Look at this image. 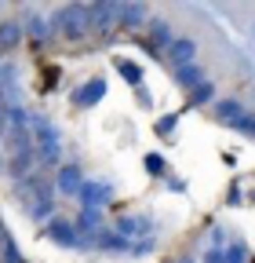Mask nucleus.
<instances>
[{"mask_svg": "<svg viewBox=\"0 0 255 263\" xmlns=\"http://www.w3.org/2000/svg\"><path fill=\"white\" fill-rule=\"evenodd\" d=\"M51 29H58L62 37H70V41H80L84 33L91 29V22H88V8H84V4H70V8L55 11V15H51Z\"/></svg>", "mask_w": 255, "mask_h": 263, "instance_id": "obj_1", "label": "nucleus"}, {"mask_svg": "<svg viewBox=\"0 0 255 263\" xmlns=\"http://www.w3.org/2000/svg\"><path fill=\"white\" fill-rule=\"evenodd\" d=\"M29 132H33V139H37L40 157H44V161H58L62 143H58V132L51 128V121H48V117H33V121H29Z\"/></svg>", "mask_w": 255, "mask_h": 263, "instance_id": "obj_2", "label": "nucleus"}, {"mask_svg": "<svg viewBox=\"0 0 255 263\" xmlns=\"http://www.w3.org/2000/svg\"><path fill=\"white\" fill-rule=\"evenodd\" d=\"M77 194H80L84 209H99L102 201H110V197H113V183H110V179H84Z\"/></svg>", "mask_w": 255, "mask_h": 263, "instance_id": "obj_3", "label": "nucleus"}, {"mask_svg": "<svg viewBox=\"0 0 255 263\" xmlns=\"http://www.w3.org/2000/svg\"><path fill=\"white\" fill-rule=\"evenodd\" d=\"M117 15H120V4H91V8H88L91 29H110V26H117Z\"/></svg>", "mask_w": 255, "mask_h": 263, "instance_id": "obj_4", "label": "nucleus"}, {"mask_svg": "<svg viewBox=\"0 0 255 263\" xmlns=\"http://www.w3.org/2000/svg\"><path fill=\"white\" fill-rule=\"evenodd\" d=\"M102 95H106V81L95 77V81H88V84H80V88L73 91V103H77V106H95Z\"/></svg>", "mask_w": 255, "mask_h": 263, "instance_id": "obj_5", "label": "nucleus"}, {"mask_svg": "<svg viewBox=\"0 0 255 263\" xmlns=\"http://www.w3.org/2000/svg\"><path fill=\"white\" fill-rule=\"evenodd\" d=\"M194 55H197V44H194V41H186V37H175V41L168 44V59H172L175 66L194 62Z\"/></svg>", "mask_w": 255, "mask_h": 263, "instance_id": "obj_6", "label": "nucleus"}, {"mask_svg": "<svg viewBox=\"0 0 255 263\" xmlns=\"http://www.w3.org/2000/svg\"><path fill=\"white\" fill-rule=\"evenodd\" d=\"M80 183H84V176H80L77 164H62V172H58V190H62V194H77Z\"/></svg>", "mask_w": 255, "mask_h": 263, "instance_id": "obj_7", "label": "nucleus"}, {"mask_svg": "<svg viewBox=\"0 0 255 263\" xmlns=\"http://www.w3.org/2000/svg\"><path fill=\"white\" fill-rule=\"evenodd\" d=\"M175 81H179L182 88H197V84H201V62H186V66H179V70H175Z\"/></svg>", "mask_w": 255, "mask_h": 263, "instance_id": "obj_8", "label": "nucleus"}, {"mask_svg": "<svg viewBox=\"0 0 255 263\" xmlns=\"http://www.w3.org/2000/svg\"><path fill=\"white\" fill-rule=\"evenodd\" d=\"M117 22H124V26H142V22H146V8H142V4H120Z\"/></svg>", "mask_w": 255, "mask_h": 263, "instance_id": "obj_9", "label": "nucleus"}, {"mask_svg": "<svg viewBox=\"0 0 255 263\" xmlns=\"http://www.w3.org/2000/svg\"><path fill=\"white\" fill-rule=\"evenodd\" d=\"M18 41H22V26H15V22L0 26V51H11Z\"/></svg>", "mask_w": 255, "mask_h": 263, "instance_id": "obj_10", "label": "nucleus"}, {"mask_svg": "<svg viewBox=\"0 0 255 263\" xmlns=\"http://www.w3.org/2000/svg\"><path fill=\"white\" fill-rule=\"evenodd\" d=\"M117 70H120V77L128 81V84H135V88H142V70L135 62H128V59H117Z\"/></svg>", "mask_w": 255, "mask_h": 263, "instance_id": "obj_11", "label": "nucleus"}, {"mask_svg": "<svg viewBox=\"0 0 255 263\" xmlns=\"http://www.w3.org/2000/svg\"><path fill=\"white\" fill-rule=\"evenodd\" d=\"M215 114H219V117H230V124H233V121H237L244 110H241V103H237V99H222V103L215 106Z\"/></svg>", "mask_w": 255, "mask_h": 263, "instance_id": "obj_12", "label": "nucleus"}, {"mask_svg": "<svg viewBox=\"0 0 255 263\" xmlns=\"http://www.w3.org/2000/svg\"><path fill=\"white\" fill-rule=\"evenodd\" d=\"M51 238H55L58 245H77V241H73V227H70V223H51Z\"/></svg>", "mask_w": 255, "mask_h": 263, "instance_id": "obj_13", "label": "nucleus"}, {"mask_svg": "<svg viewBox=\"0 0 255 263\" xmlns=\"http://www.w3.org/2000/svg\"><path fill=\"white\" fill-rule=\"evenodd\" d=\"M29 164H33V150H15V164H11V172L22 179L26 176V168H29Z\"/></svg>", "mask_w": 255, "mask_h": 263, "instance_id": "obj_14", "label": "nucleus"}, {"mask_svg": "<svg viewBox=\"0 0 255 263\" xmlns=\"http://www.w3.org/2000/svg\"><path fill=\"white\" fill-rule=\"evenodd\" d=\"M211 91H215V88H211L208 81H201L194 91H189V103H194V106H201V103H211Z\"/></svg>", "mask_w": 255, "mask_h": 263, "instance_id": "obj_15", "label": "nucleus"}, {"mask_svg": "<svg viewBox=\"0 0 255 263\" xmlns=\"http://www.w3.org/2000/svg\"><path fill=\"white\" fill-rule=\"evenodd\" d=\"M175 37H172V29H168V22H153V44H172Z\"/></svg>", "mask_w": 255, "mask_h": 263, "instance_id": "obj_16", "label": "nucleus"}, {"mask_svg": "<svg viewBox=\"0 0 255 263\" xmlns=\"http://www.w3.org/2000/svg\"><path fill=\"white\" fill-rule=\"evenodd\" d=\"M77 223H80V230H91V227H99V209H84Z\"/></svg>", "mask_w": 255, "mask_h": 263, "instance_id": "obj_17", "label": "nucleus"}, {"mask_svg": "<svg viewBox=\"0 0 255 263\" xmlns=\"http://www.w3.org/2000/svg\"><path fill=\"white\" fill-rule=\"evenodd\" d=\"M29 29H33V37H37V41H48V26H44L40 18H29Z\"/></svg>", "mask_w": 255, "mask_h": 263, "instance_id": "obj_18", "label": "nucleus"}, {"mask_svg": "<svg viewBox=\"0 0 255 263\" xmlns=\"http://www.w3.org/2000/svg\"><path fill=\"white\" fill-rule=\"evenodd\" d=\"M8 136V106H4V95H0V139Z\"/></svg>", "mask_w": 255, "mask_h": 263, "instance_id": "obj_19", "label": "nucleus"}, {"mask_svg": "<svg viewBox=\"0 0 255 263\" xmlns=\"http://www.w3.org/2000/svg\"><path fill=\"white\" fill-rule=\"evenodd\" d=\"M175 121H179V117H161V124H157V136H168V132L175 128Z\"/></svg>", "mask_w": 255, "mask_h": 263, "instance_id": "obj_20", "label": "nucleus"}, {"mask_svg": "<svg viewBox=\"0 0 255 263\" xmlns=\"http://www.w3.org/2000/svg\"><path fill=\"white\" fill-rule=\"evenodd\" d=\"M146 168H150V172H164V161L157 157V154H150V157H146Z\"/></svg>", "mask_w": 255, "mask_h": 263, "instance_id": "obj_21", "label": "nucleus"}, {"mask_svg": "<svg viewBox=\"0 0 255 263\" xmlns=\"http://www.w3.org/2000/svg\"><path fill=\"white\" fill-rule=\"evenodd\" d=\"M233 124H237V128L244 132V136H251V114H241V117H237Z\"/></svg>", "mask_w": 255, "mask_h": 263, "instance_id": "obj_22", "label": "nucleus"}]
</instances>
